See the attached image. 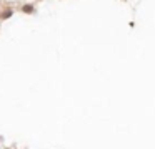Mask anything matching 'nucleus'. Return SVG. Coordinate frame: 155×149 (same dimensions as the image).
<instances>
[{"label":"nucleus","mask_w":155,"mask_h":149,"mask_svg":"<svg viewBox=\"0 0 155 149\" xmlns=\"http://www.w3.org/2000/svg\"><path fill=\"white\" fill-rule=\"evenodd\" d=\"M24 10L25 13H34V5H24Z\"/></svg>","instance_id":"f257e3e1"}]
</instances>
